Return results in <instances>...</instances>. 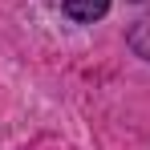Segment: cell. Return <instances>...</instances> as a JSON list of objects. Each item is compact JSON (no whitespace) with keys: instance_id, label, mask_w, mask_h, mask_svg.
I'll return each instance as SVG.
<instances>
[{"instance_id":"1","label":"cell","mask_w":150,"mask_h":150,"mask_svg":"<svg viewBox=\"0 0 150 150\" xmlns=\"http://www.w3.org/2000/svg\"><path fill=\"white\" fill-rule=\"evenodd\" d=\"M110 12V0H65V16L81 21V25H93Z\"/></svg>"},{"instance_id":"2","label":"cell","mask_w":150,"mask_h":150,"mask_svg":"<svg viewBox=\"0 0 150 150\" xmlns=\"http://www.w3.org/2000/svg\"><path fill=\"white\" fill-rule=\"evenodd\" d=\"M130 49L150 61V21H138V25L130 28Z\"/></svg>"}]
</instances>
